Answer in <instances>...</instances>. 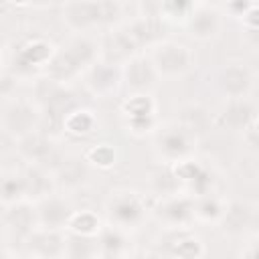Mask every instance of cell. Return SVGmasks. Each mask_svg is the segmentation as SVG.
<instances>
[{
  "instance_id": "obj_1",
  "label": "cell",
  "mask_w": 259,
  "mask_h": 259,
  "mask_svg": "<svg viewBox=\"0 0 259 259\" xmlns=\"http://www.w3.org/2000/svg\"><path fill=\"white\" fill-rule=\"evenodd\" d=\"M119 10L113 0H69L63 6V22L75 32L113 22Z\"/></svg>"
},
{
  "instance_id": "obj_2",
  "label": "cell",
  "mask_w": 259,
  "mask_h": 259,
  "mask_svg": "<svg viewBox=\"0 0 259 259\" xmlns=\"http://www.w3.org/2000/svg\"><path fill=\"white\" fill-rule=\"evenodd\" d=\"M194 144H196L194 130H190L186 123L174 121V123L160 127V132L156 134L154 150H156L160 160L174 164L182 158H188Z\"/></svg>"
},
{
  "instance_id": "obj_3",
  "label": "cell",
  "mask_w": 259,
  "mask_h": 259,
  "mask_svg": "<svg viewBox=\"0 0 259 259\" xmlns=\"http://www.w3.org/2000/svg\"><path fill=\"white\" fill-rule=\"evenodd\" d=\"M146 214V204L134 190H117L107 200V221L113 227L130 231L142 223Z\"/></svg>"
},
{
  "instance_id": "obj_4",
  "label": "cell",
  "mask_w": 259,
  "mask_h": 259,
  "mask_svg": "<svg viewBox=\"0 0 259 259\" xmlns=\"http://www.w3.org/2000/svg\"><path fill=\"white\" fill-rule=\"evenodd\" d=\"M150 61H152L154 69L158 71V75L178 77L190 67L192 55L184 45L174 42V40H164V42H158L152 49Z\"/></svg>"
},
{
  "instance_id": "obj_5",
  "label": "cell",
  "mask_w": 259,
  "mask_h": 259,
  "mask_svg": "<svg viewBox=\"0 0 259 259\" xmlns=\"http://www.w3.org/2000/svg\"><path fill=\"white\" fill-rule=\"evenodd\" d=\"M38 123H40V115L32 103L16 99V101H8L4 105V115H2L4 132L14 136L16 140L38 130Z\"/></svg>"
},
{
  "instance_id": "obj_6",
  "label": "cell",
  "mask_w": 259,
  "mask_h": 259,
  "mask_svg": "<svg viewBox=\"0 0 259 259\" xmlns=\"http://www.w3.org/2000/svg\"><path fill=\"white\" fill-rule=\"evenodd\" d=\"M34 210H36V227L53 229V231L67 229V223L73 214L71 204L57 194H49V196L40 198L36 202Z\"/></svg>"
},
{
  "instance_id": "obj_7",
  "label": "cell",
  "mask_w": 259,
  "mask_h": 259,
  "mask_svg": "<svg viewBox=\"0 0 259 259\" xmlns=\"http://www.w3.org/2000/svg\"><path fill=\"white\" fill-rule=\"evenodd\" d=\"M36 229V210L30 208L28 202L18 200L14 204H8L4 210V237H10L16 233L22 241Z\"/></svg>"
},
{
  "instance_id": "obj_8",
  "label": "cell",
  "mask_w": 259,
  "mask_h": 259,
  "mask_svg": "<svg viewBox=\"0 0 259 259\" xmlns=\"http://www.w3.org/2000/svg\"><path fill=\"white\" fill-rule=\"evenodd\" d=\"M123 73V81L125 85L134 91V93H146L156 85L158 79V71L154 69L150 59L144 57H132L130 61H125V67L121 69Z\"/></svg>"
},
{
  "instance_id": "obj_9",
  "label": "cell",
  "mask_w": 259,
  "mask_h": 259,
  "mask_svg": "<svg viewBox=\"0 0 259 259\" xmlns=\"http://www.w3.org/2000/svg\"><path fill=\"white\" fill-rule=\"evenodd\" d=\"M123 73L113 63H93L85 75V83L93 95H109L117 89Z\"/></svg>"
},
{
  "instance_id": "obj_10",
  "label": "cell",
  "mask_w": 259,
  "mask_h": 259,
  "mask_svg": "<svg viewBox=\"0 0 259 259\" xmlns=\"http://www.w3.org/2000/svg\"><path fill=\"white\" fill-rule=\"evenodd\" d=\"M65 243L67 239L53 229H40L36 227L24 241L30 255L36 257H61L65 255Z\"/></svg>"
},
{
  "instance_id": "obj_11",
  "label": "cell",
  "mask_w": 259,
  "mask_h": 259,
  "mask_svg": "<svg viewBox=\"0 0 259 259\" xmlns=\"http://www.w3.org/2000/svg\"><path fill=\"white\" fill-rule=\"evenodd\" d=\"M251 85H253V75L241 63H233V65L225 67L219 75V87L229 99L247 97Z\"/></svg>"
},
{
  "instance_id": "obj_12",
  "label": "cell",
  "mask_w": 259,
  "mask_h": 259,
  "mask_svg": "<svg viewBox=\"0 0 259 259\" xmlns=\"http://www.w3.org/2000/svg\"><path fill=\"white\" fill-rule=\"evenodd\" d=\"M158 217L172 225V229L186 227L194 219V200L188 196H170L160 204Z\"/></svg>"
},
{
  "instance_id": "obj_13",
  "label": "cell",
  "mask_w": 259,
  "mask_h": 259,
  "mask_svg": "<svg viewBox=\"0 0 259 259\" xmlns=\"http://www.w3.org/2000/svg\"><path fill=\"white\" fill-rule=\"evenodd\" d=\"M219 26H221V16L210 6H198L188 14V30L198 40L212 38L219 32Z\"/></svg>"
},
{
  "instance_id": "obj_14",
  "label": "cell",
  "mask_w": 259,
  "mask_h": 259,
  "mask_svg": "<svg viewBox=\"0 0 259 259\" xmlns=\"http://www.w3.org/2000/svg\"><path fill=\"white\" fill-rule=\"evenodd\" d=\"M16 148H18V154L24 160H28L30 164H40V166H42V162L53 152L51 140L42 132H38V130L30 132V134H26L22 138H18V146Z\"/></svg>"
},
{
  "instance_id": "obj_15",
  "label": "cell",
  "mask_w": 259,
  "mask_h": 259,
  "mask_svg": "<svg viewBox=\"0 0 259 259\" xmlns=\"http://www.w3.org/2000/svg\"><path fill=\"white\" fill-rule=\"evenodd\" d=\"M255 117L257 115H255L253 105L245 97H235L223 109L219 121L223 125H227L229 130H243V127H251V123H253Z\"/></svg>"
},
{
  "instance_id": "obj_16",
  "label": "cell",
  "mask_w": 259,
  "mask_h": 259,
  "mask_svg": "<svg viewBox=\"0 0 259 259\" xmlns=\"http://www.w3.org/2000/svg\"><path fill=\"white\" fill-rule=\"evenodd\" d=\"M18 65L26 67V69H34V67H45L49 65V61L55 57L53 47L47 40L40 38H32L28 40L20 51H18Z\"/></svg>"
},
{
  "instance_id": "obj_17",
  "label": "cell",
  "mask_w": 259,
  "mask_h": 259,
  "mask_svg": "<svg viewBox=\"0 0 259 259\" xmlns=\"http://www.w3.org/2000/svg\"><path fill=\"white\" fill-rule=\"evenodd\" d=\"M53 178L49 176V172L40 166V164H32L26 172H24V184H26V200L28 198H34V200H40L51 192L53 188Z\"/></svg>"
},
{
  "instance_id": "obj_18",
  "label": "cell",
  "mask_w": 259,
  "mask_h": 259,
  "mask_svg": "<svg viewBox=\"0 0 259 259\" xmlns=\"http://www.w3.org/2000/svg\"><path fill=\"white\" fill-rule=\"evenodd\" d=\"M125 231L119 227H105L97 235L99 243V255L101 257H121L127 253V241H125Z\"/></svg>"
},
{
  "instance_id": "obj_19",
  "label": "cell",
  "mask_w": 259,
  "mask_h": 259,
  "mask_svg": "<svg viewBox=\"0 0 259 259\" xmlns=\"http://www.w3.org/2000/svg\"><path fill=\"white\" fill-rule=\"evenodd\" d=\"M251 219H253V210L249 208V204L231 202L225 208V214L221 219V225H223V229L227 233L237 235V233H243L251 225Z\"/></svg>"
},
{
  "instance_id": "obj_20",
  "label": "cell",
  "mask_w": 259,
  "mask_h": 259,
  "mask_svg": "<svg viewBox=\"0 0 259 259\" xmlns=\"http://www.w3.org/2000/svg\"><path fill=\"white\" fill-rule=\"evenodd\" d=\"M168 245H170V255H178V257H200L204 253L200 239L190 235L186 227H176L174 237L170 239Z\"/></svg>"
},
{
  "instance_id": "obj_21",
  "label": "cell",
  "mask_w": 259,
  "mask_h": 259,
  "mask_svg": "<svg viewBox=\"0 0 259 259\" xmlns=\"http://www.w3.org/2000/svg\"><path fill=\"white\" fill-rule=\"evenodd\" d=\"M87 176H89L87 164L81 158H67L57 168V182H61L69 188L81 186L87 180Z\"/></svg>"
},
{
  "instance_id": "obj_22",
  "label": "cell",
  "mask_w": 259,
  "mask_h": 259,
  "mask_svg": "<svg viewBox=\"0 0 259 259\" xmlns=\"http://www.w3.org/2000/svg\"><path fill=\"white\" fill-rule=\"evenodd\" d=\"M67 231L75 233V235H83V237H97L101 227H99L97 214H93L89 210H81V212L71 214V219L67 223Z\"/></svg>"
},
{
  "instance_id": "obj_23",
  "label": "cell",
  "mask_w": 259,
  "mask_h": 259,
  "mask_svg": "<svg viewBox=\"0 0 259 259\" xmlns=\"http://www.w3.org/2000/svg\"><path fill=\"white\" fill-rule=\"evenodd\" d=\"M65 49L73 55V59L81 65V67H91L93 63H95V57H97V47H95V42L93 40H89L87 36H75V38H71L67 45H65Z\"/></svg>"
},
{
  "instance_id": "obj_24",
  "label": "cell",
  "mask_w": 259,
  "mask_h": 259,
  "mask_svg": "<svg viewBox=\"0 0 259 259\" xmlns=\"http://www.w3.org/2000/svg\"><path fill=\"white\" fill-rule=\"evenodd\" d=\"M93 125H95V117L91 115V111L85 109H71L63 121V130L73 136H87L93 130Z\"/></svg>"
},
{
  "instance_id": "obj_25",
  "label": "cell",
  "mask_w": 259,
  "mask_h": 259,
  "mask_svg": "<svg viewBox=\"0 0 259 259\" xmlns=\"http://www.w3.org/2000/svg\"><path fill=\"white\" fill-rule=\"evenodd\" d=\"M18 200H26V184L22 174H6L2 178V204H14Z\"/></svg>"
},
{
  "instance_id": "obj_26",
  "label": "cell",
  "mask_w": 259,
  "mask_h": 259,
  "mask_svg": "<svg viewBox=\"0 0 259 259\" xmlns=\"http://www.w3.org/2000/svg\"><path fill=\"white\" fill-rule=\"evenodd\" d=\"M121 109H123L127 119H132V117H146V115H154L156 103H154V99L148 93H134V95H130V99L123 101Z\"/></svg>"
},
{
  "instance_id": "obj_27",
  "label": "cell",
  "mask_w": 259,
  "mask_h": 259,
  "mask_svg": "<svg viewBox=\"0 0 259 259\" xmlns=\"http://www.w3.org/2000/svg\"><path fill=\"white\" fill-rule=\"evenodd\" d=\"M225 208L217 198L208 196V194H202V198L198 202H194V219H200L204 223H214V221H221L223 214H225Z\"/></svg>"
},
{
  "instance_id": "obj_28",
  "label": "cell",
  "mask_w": 259,
  "mask_h": 259,
  "mask_svg": "<svg viewBox=\"0 0 259 259\" xmlns=\"http://www.w3.org/2000/svg\"><path fill=\"white\" fill-rule=\"evenodd\" d=\"M85 160L95 164L97 168H111L115 164V150L109 144H99L85 154Z\"/></svg>"
},
{
  "instance_id": "obj_29",
  "label": "cell",
  "mask_w": 259,
  "mask_h": 259,
  "mask_svg": "<svg viewBox=\"0 0 259 259\" xmlns=\"http://www.w3.org/2000/svg\"><path fill=\"white\" fill-rule=\"evenodd\" d=\"M154 125H156V117H154V115H146V117H132V119H127V127H130V132H132V134H136V136H144V134L152 132V130H154Z\"/></svg>"
},
{
  "instance_id": "obj_30",
  "label": "cell",
  "mask_w": 259,
  "mask_h": 259,
  "mask_svg": "<svg viewBox=\"0 0 259 259\" xmlns=\"http://www.w3.org/2000/svg\"><path fill=\"white\" fill-rule=\"evenodd\" d=\"M241 22H243V26H245L251 34L259 32V6L253 4V6L241 16Z\"/></svg>"
},
{
  "instance_id": "obj_31",
  "label": "cell",
  "mask_w": 259,
  "mask_h": 259,
  "mask_svg": "<svg viewBox=\"0 0 259 259\" xmlns=\"http://www.w3.org/2000/svg\"><path fill=\"white\" fill-rule=\"evenodd\" d=\"M251 6H253L251 0H227V10H229L231 14H235V16H239V18H241Z\"/></svg>"
},
{
  "instance_id": "obj_32",
  "label": "cell",
  "mask_w": 259,
  "mask_h": 259,
  "mask_svg": "<svg viewBox=\"0 0 259 259\" xmlns=\"http://www.w3.org/2000/svg\"><path fill=\"white\" fill-rule=\"evenodd\" d=\"M243 255H247V257H259V243H251V247L245 249Z\"/></svg>"
},
{
  "instance_id": "obj_33",
  "label": "cell",
  "mask_w": 259,
  "mask_h": 259,
  "mask_svg": "<svg viewBox=\"0 0 259 259\" xmlns=\"http://www.w3.org/2000/svg\"><path fill=\"white\" fill-rule=\"evenodd\" d=\"M251 132H253L255 136H259V115L253 119V123H251Z\"/></svg>"
},
{
  "instance_id": "obj_34",
  "label": "cell",
  "mask_w": 259,
  "mask_h": 259,
  "mask_svg": "<svg viewBox=\"0 0 259 259\" xmlns=\"http://www.w3.org/2000/svg\"><path fill=\"white\" fill-rule=\"evenodd\" d=\"M12 4H18V6H22V4H28L30 0H10Z\"/></svg>"
}]
</instances>
